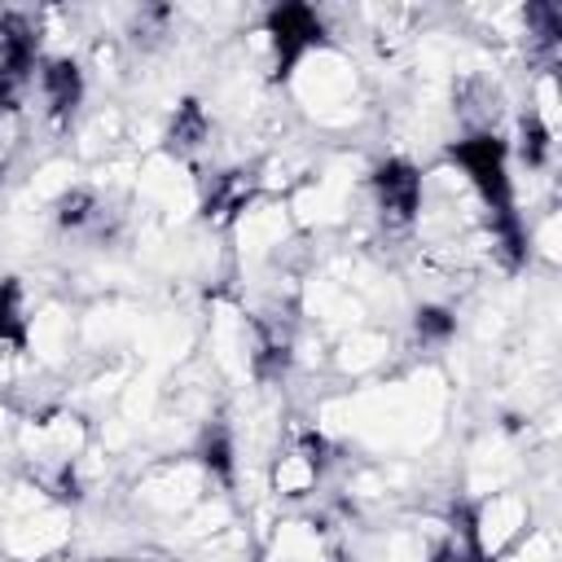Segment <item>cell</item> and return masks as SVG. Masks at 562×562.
<instances>
[{
	"label": "cell",
	"mask_w": 562,
	"mask_h": 562,
	"mask_svg": "<svg viewBox=\"0 0 562 562\" xmlns=\"http://www.w3.org/2000/svg\"><path fill=\"white\" fill-rule=\"evenodd\" d=\"M522 527H527V501L518 492H492L470 514V536H474L479 562L501 558L509 544H518L522 540Z\"/></svg>",
	"instance_id": "6da1fadb"
}]
</instances>
